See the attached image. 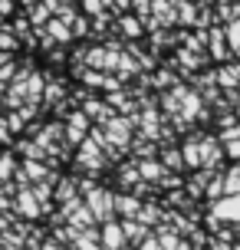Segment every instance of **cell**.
Segmentation results:
<instances>
[{"label": "cell", "instance_id": "603a6c76", "mask_svg": "<svg viewBox=\"0 0 240 250\" xmlns=\"http://www.w3.org/2000/svg\"><path fill=\"white\" fill-rule=\"evenodd\" d=\"M141 250H161V244H155V240H145V244H141Z\"/></svg>", "mask_w": 240, "mask_h": 250}, {"label": "cell", "instance_id": "7a4b0ae2", "mask_svg": "<svg viewBox=\"0 0 240 250\" xmlns=\"http://www.w3.org/2000/svg\"><path fill=\"white\" fill-rule=\"evenodd\" d=\"M122 244H125V230H122V224L109 221V224L102 227V247L105 250H122Z\"/></svg>", "mask_w": 240, "mask_h": 250}, {"label": "cell", "instance_id": "4fadbf2b", "mask_svg": "<svg viewBox=\"0 0 240 250\" xmlns=\"http://www.w3.org/2000/svg\"><path fill=\"white\" fill-rule=\"evenodd\" d=\"M13 171H17L13 158H10V155H3V158H0V181H7V178H10Z\"/></svg>", "mask_w": 240, "mask_h": 250}, {"label": "cell", "instance_id": "ba28073f", "mask_svg": "<svg viewBox=\"0 0 240 250\" xmlns=\"http://www.w3.org/2000/svg\"><path fill=\"white\" fill-rule=\"evenodd\" d=\"M109 138H112L115 145H128V125L122 122V119H112V122H109Z\"/></svg>", "mask_w": 240, "mask_h": 250}, {"label": "cell", "instance_id": "30bf717a", "mask_svg": "<svg viewBox=\"0 0 240 250\" xmlns=\"http://www.w3.org/2000/svg\"><path fill=\"white\" fill-rule=\"evenodd\" d=\"M122 230H125V240H128V244H139V240L145 237V227H141L139 221H122Z\"/></svg>", "mask_w": 240, "mask_h": 250}, {"label": "cell", "instance_id": "d4e9b609", "mask_svg": "<svg viewBox=\"0 0 240 250\" xmlns=\"http://www.w3.org/2000/svg\"><path fill=\"white\" fill-rule=\"evenodd\" d=\"M40 250H60V247H56L53 240H46V244H43V247H40Z\"/></svg>", "mask_w": 240, "mask_h": 250}, {"label": "cell", "instance_id": "44dd1931", "mask_svg": "<svg viewBox=\"0 0 240 250\" xmlns=\"http://www.w3.org/2000/svg\"><path fill=\"white\" fill-rule=\"evenodd\" d=\"M164 165H168V168L181 165V155H178V151H168V155H164Z\"/></svg>", "mask_w": 240, "mask_h": 250}, {"label": "cell", "instance_id": "7402d4cb", "mask_svg": "<svg viewBox=\"0 0 240 250\" xmlns=\"http://www.w3.org/2000/svg\"><path fill=\"white\" fill-rule=\"evenodd\" d=\"M148 7H152L148 0H135V10H139V13H148Z\"/></svg>", "mask_w": 240, "mask_h": 250}, {"label": "cell", "instance_id": "4316f807", "mask_svg": "<svg viewBox=\"0 0 240 250\" xmlns=\"http://www.w3.org/2000/svg\"><path fill=\"white\" fill-rule=\"evenodd\" d=\"M0 109H3V102H0Z\"/></svg>", "mask_w": 240, "mask_h": 250}, {"label": "cell", "instance_id": "5bb4252c", "mask_svg": "<svg viewBox=\"0 0 240 250\" xmlns=\"http://www.w3.org/2000/svg\"><path fill=\"white\" fill-rule=\"evenodd\" d=\"M139 171L145 178H158V175H161V168H158L155 162H139Z\"/></svg>", "mask_w": 240, "mask_h": 250}, {"label": "cell", "instance_id": "484cf974", "mask_svg": "<svg viewBox=\"0 0 240 250\" xmlns=\"http://www.w3.org/2000/svg\"><path fill=\"white\" fill-rule=\"evenodd\" d=\"M3 66H7V53L0 50V69H3Z\"/></svg>", "mask_w": 240, "mask_h": 250}, {"label": "cell", "instance_id": "9c48e42d", "mask_svg": "<svg viewBox=\"0 0 240 250\" xmlns=\"http://www.w3.org/2000/svg\"><path fill=\"white\" fill-rule=\"evenodd\" d=\"M76 188H79V181H73V178H66V181H60L56 201H63V204H73V201H76Z\"/></svg>", "mask_w": 240, "mask_h": 250}, {"label": "cell", "instance_id": "3957f363", "mask_svg": "<svg viewBox=\"0 0 240 250\" xmlns=\"http://www.w3.org/2000/svg\"><path fill=\"white\" fill-rule=\"evenodd\" d=\"M115 214H122L125 221H135L141 214L139 198H132V194H115Z\"/></svg>", "mask_w": 240, "mask_h": 250}, {"label": "cell", "instance_id": "cb8c5ba5", "mask_svg": "<svg viewBox=\"0 0 240 250\" xmlns=\"http://www.w3.org/2000/svg\"><path fill=\"white\" fill-rule=\"evenodd\" d=\"M7 135H10V128H7L3 122H0V142H7Z\"/></svg>", "mask_w": 240, "mask_h": 250}, {"label": "cell", "instance_id": "e0dca14e", "mask_svg": "<svg viewBox=\"0 0 240 250\" xmlns=\"http://www.w3.org/2000/svg\"><path fill=\"white\" fill-rule=\"evenodd\" d=\"M220 214H224V217H240V201H234V204H224V208H220Z\"/></svg>", "mask_w": 240, "mask_h": 250}, {"label": "cell", "instance_id": "8fae6325", "mask_svg": "<svg viewBox=\"0 0 240 250\" xmlns=\"http://www.w3.org/2000/svg\"><path fill=\"white\" fill-rule=\"evenodd\" d=\"M46 37H50V40H63V43H66L73 33H69V30H66L60 20H46Z\"/></svg>", "mask_w": 240, "mask_h": 250}, {"label": "cell", "instance_id": "277c9868", "mask_svg": "<svg viewBox=\"0 0 240 250\" xmlns=\"http://www.w3.org/2000/svg\"><path fill=\"white\" fill-rule=\"evenodd\" d=\"M17 211H23V217H40V201L30 188H20V194H17Z\"/></svg>", "mask_w": 240, "mask_h": 250}, {"label": "cell", "instance_id": "2e32d148", "mask_svg": "<svg viewBox=\"0 0 240 250\" xmlns=\"http://www.w3.org/2000/svg\"><path fill=\"white\" fill-rule=\"evenodd\" d=\"M119 178H122V185H125V181H132V185L139 188V171H135V168H122V171H119Z\"/></svg>", "mask_w": 240, "mask_h": 250}, {"label": "cell", "instance_id": "52a82bcc", "mask_svg": "<svg viewBox=\"0 0 240 250\" xmlns=\"http://www.w3.org/2000/svg\"><path fill=\"white\" fill-rule=\"evenodd\" d=\"M82 112H86L89 119H99V122H112V112H109V105H105V102H99V99H89Z\"/></svg>", "mask_w": 240, "mask_h": 250}, {"label": "cell", "instance_id": "6da1fadb", "mask_svg": "<svg viewBox=\"0 0 240 250\" xmlns=\"http://www.w3.org/2000/svg\"><path fill=\"white\" fill-rule=\"evenodd\" d=\"M86 204H89V211L96 214V221H105V224L112 221V214H115V194L112 191L86 185Z\"/></svg>", "mask_w": 240, "mask_h": 250}, {"label": "cell", "instance_id": "ac0fdd59", "mask_svg": "<svg viewBox=\"0 0 240 250\" xmlns=\"http://www.w3.org/2000/svg\"><path fill=\"white\" fill-rule=\"evenodd\" d=\"M82 3H86V10H89V13H102V7H105L109 0H82Z\"/></svg>", "mask_w": 240, "mask_h": 250}, {"label": "cell", "instance_id": "7c38bea8", "mask_svg": "<svg viewBox=\"0 0 240 250\" xmlns=\"http://www.w3.org/2000/svg\"><path fill=\"white\" fill-rule=\"evenodd\" d=\"M122 33H125V37H139L141 30H139V20H135V17H122Z\"/></svg>", "mask_w": 240, "mask_h": 250}, {"label": "cell", "instance_id": "5b68a950", "mask_svg": "<svg viewBox=\"0 0 240 250\" xmlns=\"http://www.w3.org/2000/svg\"><path fill=\"white\" fill-rule=\"evenodd\" d=\"M89 128V115L86 112H73V119H69V125H66V132H69V142L73 145H82V132Z\"/></svg>", "mask_w": 240, "mask_h": 250}, {"label": "cell", "instance_id": "d6986e66", "mask_svg": "<svg viewBox=\"0 0 240 250\" xmlns=\"http://www.w3.org/2000/svg\"><path fill=\"white\" fill-rule=\"evenodd\" d=\"M23 122H26L23 115H20V112H13V115H10V122H7V128H10V132H17V128H23Z\"/></svg>", "mask_w": 240, "mask_h": 250}, {"label": "cell", "instance_id": "8992f818", "mask_svg": "<svg viewBox=\"0 0 240 250\" xmlns=\"http://www.w3.org/2000/svg\"><path fill=\"white\" fill-rule=\"evenodd\" d=\"M79 162L86 165V168H102V151H99V145H96L92 138L82 145V151H79Z\"/></svg>", "mask_w": 240, "mask_h": 250}, {"label": "cell", "instance_id": "ffe728a7", "mask_svg": "<svg viewBox=\"0 0 240 250\" xmlns=\"http://www.w3.org/2000/svg\"><path fill=\"white\" fill-rule=\"evenodd\" d=\"M13 33H17V37H26V33H30V23H26V20H17Z\"/></svg>", "mask_w": 240, "mask_h": 250}, {"label": "cell", "instance_id": "9a60e30c", "mask_svg": "<svg viewBox=\"0 0 240 250\" xmlns=\"http://www.w3.org/2000/svg\"><path fill=\"white\" fill-rule=\"evenodd\" d=\"M13 43H17V33L13 30H3L0 33V50H13Z\"/></svg>", "mask_w": 240, "mask_h": 250}]
</instances>
